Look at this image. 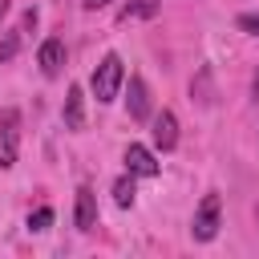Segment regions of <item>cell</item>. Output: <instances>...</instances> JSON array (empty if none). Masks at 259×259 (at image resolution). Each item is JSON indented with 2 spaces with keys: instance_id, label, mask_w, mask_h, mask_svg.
Here are the masks:
<instances>
[{
  "instance_id": "obj_9",
  "label": "cell",
  "mask_w": 259,
  "mask_h": 259,
  "mask_svg": "<svg viewBox=\"0 0 259 259\" xmlns=\"http://www.w3.org/2000/svg\"><path fill=\"white\" fill-rule=\"evenodd\" d=\"M65 125L85 130V93H81V85H69V93H65Z\"/></svg>"
},
{
  "instance_id": "obj_5",
  "label": "cell",
  "mask_w": 259,
  "mask_h": 259,
  "mask_svg": "<svg viewBox=\"0 0 259 259\" xmlns=\"http://www.w3.org/2000/svg\"><path fill=\"white\" fill-rule=\"evenodd\" d=\"M154 146L166 154V150H174L178 146V117L170 113V109H162V113H154Z\"/></svg>"
},
{
  "instance_id": "obj_15",
  "label": "cell",
  "mask_w": 259,
  "mask_h": 259,
  "mask_svg": "<svg viewBox=\"0 0 259 259\" xmlns=\"http://www.w3.org/2000/svg\"><path fill=\"white\" fill-rule=\"evenodd\" d=\"M36 20H40V16H36V8H28V12H24V20H20V32H32V28H36Z\"/></svg>"
},
{
  "instance_id": "obj_10",
  "label": "cell",
  "mask_w": 259,
  "mask_h": 259,
  "mask_svg": "<svg viewBox=\"0 0 259 259\" xmlns=\"http://www.w3.org/2000/svg\"><path fill=\"white\" fill-rule=\"evenodd\" d=\"M158 0H130L121 12H117V20H146V16H158Z\"/></svg>"
},
{
  "instance_id": "obj_3",
  "label": "cell",
  "mask_w": 259,
  "mask_h": 259,
  "mask_svg": "<svg viewBox=\"0 0 259 259\" xmlns=\"http://www.w3.org/2000/svg\"><path fill=\"white\" fill-rule=\"evenodd\" d=\"M125 170H130V174H142V178H154L162 166H158L154 150H146V146L130 142V146H125Z\"/></svg>"
},
{
  "instance_id": "obj_12",
  "label": "cell",
  "mask_w": 259,
  "mask_h": 259,
  "mask_svg": "<svg viewBox=\"0 0 259 259\" xmlns=\"http://www.w3.org/2000/svg\"><path fill=\"white\" fill-rule=\"evenodd\" d=\"M53 227V206H40L28 214V231H49Z\"/></svg>"
},
{
  "instance_id": "obj_11",
  "label": "cell",
  "mask_w": 259,
  "mask_h": 259,
  "mask_svg": "<svg viewBox=\"0 0 259 259\" xmlns=\"http://www.w3.org/2000/svg\"><path fill=\"white\" fill-rule=\"evenodd\" d=\"M134 194H138V186H134V174L125 170V174L113 182V202H117V206H134Z\"/></svg>"
},
{
  "instance_id": "obj_18",
  "label": "cell",
  "mask_w": 259,
  "mask_h": 259,
  "mask_svg": "<svg viewBox=\"0 0 259 259\" xmlns=\"http://www.w3.org/2000/svg\"><path fill=\"white\" fill-rule=\"evenodd\" d=\"M4 16H8V0H0V20H4Z\"/></svg>"
},
{
  "instance_id": "obj_7",
  "label": "cell",
  "mask_w": 259,
  "mask_h": 259,
  "mask_svg": "<svg viewBox=\"0 0 259 259\" xmlns=\"http://www.w3.org/2000/svg\"><path fill=\"white\" fill-rule=\"evenodd\" d=\"M73 223H77V231H93V227H97V194H93L89 186H81V190H77Z\"/></svg>"
},
{
  "instance_id": "obj_16",
  "label": "cell",
  "mask_w": 259,
  "mask_h": 259,
  "mask_svg": "<svg viewBox=\"0 0 259 259\" xmlns=\"http://www.w3.org/2000/svg\"><path fill=\"white\" fill-rule=\"evenodd\" d=\"M81 4H85V8H89V12H93V8H105V4H109V0H81Z\"/></svg>"
},
{
  "instance_id": "obj_2",
  "label": "cell",
  "mask_w": 259,
  "mask_h": 259,
  "mask_svg": "<svg viewBox=\"0 0 259 259\" xmlns=\"http://www.w3.org/2000/svg\"><path fill=\"white\" fill-rule=\"evenodd\" d=\"M194 239L198 243H210L214 235H219V194H206L202 202H198V210H194Z\"/></svg>"
},
{
  "instance_id": "obj_4",
  "label": "cell",
  "mask_w": 259,
  "mask_h": 259,
  "mask_svg": "<svg viewBox=\"0 0 259 259\" xmlns=\"http://www.w3.org/2000/svg\"><path fill=\"white\" fill-rule=\"evenodd\" d=\"M36 65H40L45 77H57V73L65 69V40H61V36H49V40L40 45V53H36Z\"/></svg>"
},
{
  "instance_id": "obj_6",
  "label": "cell",
  "mask_w": 259,
  "mask_h": 259,
  "mask_svg": "<svg viewBox=\"0 0 259 259\" xmlns=\"http://www.w3.org/2000/svg\"><path fill=\"white\" fill-rule=\"evenodd\" d=\"M125 109L134 121H150V89L142 77H130V97H125Z\"/></svg>"
},
{
  "instance_id": "obj_13",
  "label": "cell",
  "mask_w": 259,
  "mask_h": 259,
  "mask_svg": "<svg viewBox=\"0 0 259 259\" xmlns=\"http://www.w3.org/2000/svg\"><path fill=\"white\" fill-rule=\"evenodd\" d=\"M16 49H20V32H4V40H0V61H12Z\"/></svg>"
},
{
  "instance_id": "obj_17",
  "label": "cell",
  "mask_w": 259,
  "mask_h": 259,
  "mask_svg": "<svg viewBox=\"0 0 259 259\" xmlns=\"http://www.w3.org/2000/svg\"><path fill=\"white\" fill-rule=\"evenodd\" d=\"M251 93H255V101H259V73H255V81H251Z\"/></svg>"
},
{
  "instance_id": "obj_1",
  "label": "cell",
  "mask_w": 259,
  "mask_h": 259,
  "mask_svg": "<svg viewBox=\"0 0 259 259\" xmlns=\"http://www.w3.org/2000/svg\"><path fill=\"white\" fill-rule=\"evenodd\" d=\"M121 81H125V65H121V57H117V53H105L101 65L93 69V97H97L101 105H109V101L117 97Z\"/></svg>"
},
{
  "instance_id": "obj_8",
  "label": "cell",
  "mask_w": 259,
  "mask_h": 259,
  "mask_svg": "<svg viewBox=\"0 0 259 259\" xmlns=\"http://www.w3.org/2000/svg\"><path fill=\"white\" fill-rule=\"evenodd\" d=\"M16 142H20V134H16V113L8 109V113H4V125H0V170H8V166L16 162Z\"/></svg>"
},
{
  "instance_id": "obj_14",
  "label": "cell",
  "mask_w": 259,
  "mask_h": 259,
  "mask_svg": "<svg viewBox=\"0 0 259 259\" xmlns=\"http://www.w3.org/2000/svg\"><path fill=\"white\" fill-rule=\"evenodd\" d=\"M235 24H239L243 32H251V36H259V12H243Z\"/></svg>"
}]
</instances>
